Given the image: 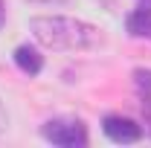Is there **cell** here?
I'll return each mask as SVG.
<instances>
[{
	"label": "cell",
	"mask_w": 151,
	"mask_h": 148,
	"mask_svg": "<svg viewBox=\"0 0 151 148\" xmlns=\"http://www.w3.org/2000/svg\"><path fill=\"white\" fill-rule=\"evenodd\" d=\"M29 32L44 50H52V52H78V50H93L102 44V35L93 23L67 18V15L29 18Z\"/></svg>",
	"instance_id": "6da1fadb"
},
{
	"label": "cell",
	"mask_w": 151,
	"mask_h": 148,
	"mask_svg": "<svg viewBox=\"0 0 151 148\" xmlns=\"http://www.w3.org/2000/svg\"><path fill=\"white\" fill-rule=\"evenodd\" d=\"M0 26H3V0H0Z\"/></svg>",
	"instance_id": "30bf717a"
},
{
	"label": "cell",
	"mask_w": 151,
	"mask_h": 148,
	"mask_svg": "<svg viewBox=\"0 0 151 148\" xmlns=\"http://www.w3.org/2000/svg\"><path fill=\"white\" fill-rule=\"evenodd\" d=\"M41 137L61 148H84L87 145V128L81 119H50L44 122Z\"/></svg>",
	"instance_id": "7a4b0ae2"
},
{
	"label": "cell",
	"mask_w": 151,
	"mask_h": 148,
	"mask_svg": "<svg viewBox=\"0 0 151 148\" xmlns=\"http://www.w3.org/2000/svg\"><path fill=\"white\" fill-rule=\"evenodd\" d=\"M9 125V116H6V111H3V102H0V134H3V128Z\"/></svg>",
	"instance_id": "52a82bcc"
},
{
	"label": "cell",
	"mask_w": 151,
	"mask_h": 148,
	"mask_svg": "<svg viewBox=\"0 0 151 148\" xmlns=\"http://www.w3.org/2000/svg\"><path fill=\"white\" fill-rule=\"evenodd\" d=\"M125 29L134 38H151V12L145 9H134L131 15L125 18Z\"/></svg>",
	"instance_id": "8992f818"
},
{
	"label": "cell",
	"mask_w": 151,
	"mask_h": 148,
	"mask_svg": "<svg viewBox=\"0 0 151 148\" xmlns=\"http://www.w3.org/2000/svg\"><path fill=\"white\" fill-rule=\"evenodd\" d=\"M134 87H137L139 105L145 113V125H148V134H151V70H145V67L134 70Z\"/></svg>",
	"instance_id": "277c9868"
},
{
	"label": "cell",
	"mask_w": 151,
	"mask_h": 148,
	"mask_svg": "<svg viewBox=\"0 0 151 148\" xmlns=\"http://www.w3.org/2000/svg\"><path fill=\"white\" fill-rule=\"evenodd\" d=\"M15 64L20 67V73H26V75H38L41 70H44V55L38 52L35 47H18L15 50Z\"/></svg>",
	"instance_id": "5b68a950"
},
{
	"label": "cell",
	"mask_w": 151,
	"mask_h": 148,
	"mask_svg": "<svg viewBox=\"0 0 151 148\" xmlns=\"http://www.w3.org/2000/svg\"><path fill=\"white\" fill-rule=\"evenodd\" d=\"M137 9H145V12H151V0H137Z\"/></svg>",
	"instance_id": "9c48e42d"
},
{
	"label": "cell",
	"mask_w": 151,
	"mask_h": 148,
	"mask_svg": "<svg viewBox=\"0 0 151 148\" xmlns=\"http://www.w3.org/2000/svg\"><path fill=\"white\" fill-rule=\"evenodd\" d=\"M32 3H47V6H64V3H70V0H32Z\"/></svg>",
	"instance_id": "ba28073f"
},
{
	"label": "cell",
	"mask_w": 151,
	"mask_h": 148,
	"mask_svg": "<svg viewBox=\"0 0 151 148\" xmlns=\"http://www.w3.org/2000/svg\"><path fill=\"white\" fill-rule=\"evenodd\" d=\"M102 131L111 142H119V145H131V142L142 139V128L134 119H125V116H105Z\"/></svg>",
	"instance_id": "3957f363"
}]
</instances>
